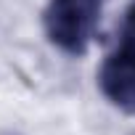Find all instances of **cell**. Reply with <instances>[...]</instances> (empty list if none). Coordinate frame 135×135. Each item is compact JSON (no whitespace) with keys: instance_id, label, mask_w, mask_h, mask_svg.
Masks as SVG:
<instances>
[{"instance_id":"2","label":"cell","mask_w":135,"mask_h":135,"mask_svg":"<svg viewBox=\"0 0 135 135\" xmlns=\"http://www.w3.org/2000/svg\"><path fill=\"white\" fill-rule=\"evenodd\" d=\"M98 85L106 101L117 109L135 114V40L124 37L117 50H111L98 72Z\"/></svg>"},{"instance_id":"3","label":"cell","mask_w":135,"mask_h":135,"mask_svg":"<svg viewBox=\"0 0 135 135\" xmlns=\"http://www.w3.org/2000/svg\"><path fill=\"white\" fill-rule=\"evenodd\" d=\"M124 37H132L135 40V3L127 8L124 13Z\"/></svg>"},{"instance_id":"1","label":"cell","mask_w":135,"mask_h":135,"mask_svg":"<svg viewBox=\"0 0 135 135\" xmlns=\"http://www.w3.org/2000/svg\"><path fill=\"white\" fill-rule=\"evenodd\" d=\"M103 0H48L45 35L48 40L69 56H82L95 35Z\"/></svg>"}]
</instances>
